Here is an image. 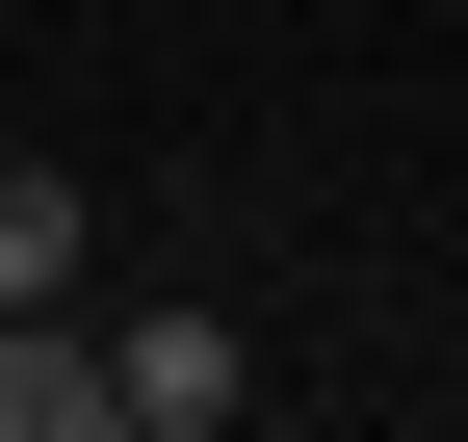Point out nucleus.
<instances>
[{"label":"nucleus","instance_id":"obj_1","mask_svg":"<svg viewBox=\"0 0 468 442\" xmlns=\"http://www.w3.org/2000/svg\"><path fill=\"white\" fill-rule=\"evenodd\" d=\"M261 416V364H234V312L183 287V312H104V442H234Z\"/></svg>","mask_w":468,"mask_h":442},{"label":"nucleus","instance_id":"obj_3","mask_svg":"<svg viewBox=\"0 0 468 442\" xmlns=\"http://www.w3.org/2000/svg\"><path fill=\"white\" fill-rule=\"evenodd\" d=\"M52 287H104V208L52 156H0V312H52Z\"/></svg>","mask_w":468,"mask_h":442},{"label":"nucleus","instance_id":"obj_2","mask_svg":"<svg viewBox=\"0 0 468 442\" xmlns=\"http://www.w3.org/2000/svg\"><path fill=\"white\" fill-rule=\"evenodd\" d=\"M0 442H104V312H0Z\"/></svg>","mask_w":468,"mask_h":442}]
</instances>
